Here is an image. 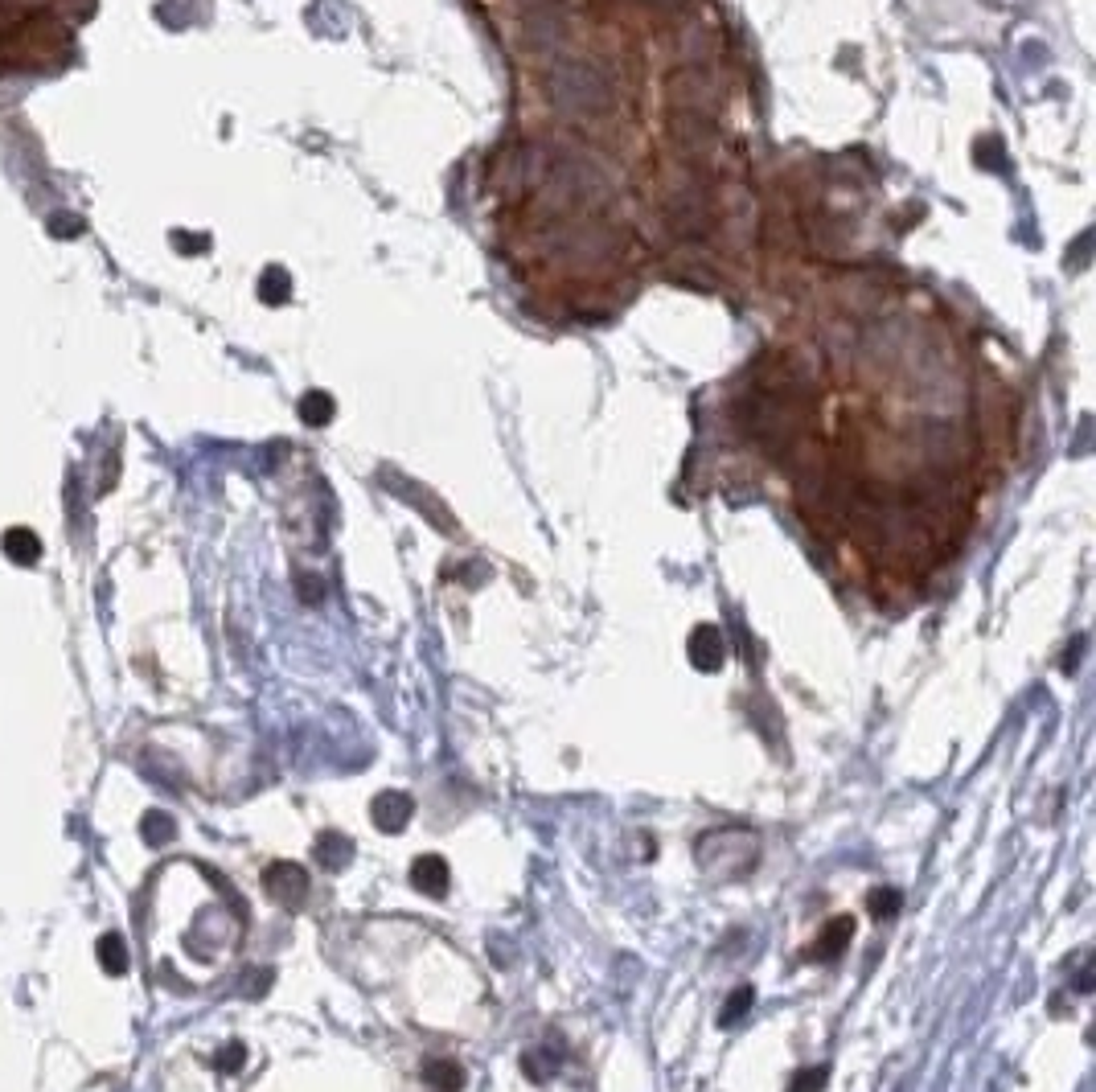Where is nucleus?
Segmentation results:
<instances>
[{
    "label": "nucleus",
    "mask_w": 1096,
    "mask_h": 1092,
    "mask_svg": "<svg viewBox=\"0 0 1096 1092\" xmlns=\"http://www.w3.org/2000/svg\"><path fill=\"white\" fill-rule=\"evenodd\" d=\"M851 936H854V920H851V916L829 920V925L822 928V936H817V945L809 949V957H817V961L838 957V952H842L846 945H851Z\"/></svg>",
    "instance_id": "0eeeda50"
},
{
    "label": "nucleus",
    "mask_w": 1096,
    "mask_h": 1092,
    "mask_svg": "<svg viewBox=\"0 0 1096 1092\" xmlns=\"http://www.w3.org/2000/svg\"><path fill=\"white\" fill-rule=\"evenodd\" d=\"M415 813V801L407 793H378L374 805H370V818H374V825L382 829V834H398Z\"/></svg>",
    "instance_id": "7ed1b4c3"
},
{
    "label": "nucleus",
    "mask_w": 1096,
    "mask_h": 1092,
    "mask_svg": "<svg viewBox=\"0 0 1096 1092\" xmlns=\"http://www.w3.org/2000/svg\"><path fill=\"white\" fill-rule=\"evenodd\" d=\"M670 136L682 148H690V152H702V148H711L715 144V128H711V119L706 115H699V112H674V128H670Z\"/></svg>",
    "instance_id": "20e7f679"
},
{
    "label": "nucleus",
    "mask_w": 1096,
    "mask_h": 1092,
    "mask_svg": "<svg viewBox=\"0 0 1096 1092\" xmlns=\"http://www.w3.org/2000/svg\"><path fill=\"white\" fill-rule=\"evenodd\" d=\"M559 1068H563V1059L554 1055L550 1048H538V1052H526V1055H522V1072H526L530 1080H550V1076L559 1072Z\"/></svg>",
    "instance_id": "f8f14e48"
},
{
    "label": "nucleus",
    "mask_w": 1096,
    "mask_h": 1092,
    "mask_svg": "<svg viewBox=\"0 0 1096 1092\" xmlns=\"http://www.w3.org/2000/svg\"><path fill=\"white\" fill-rule=\"evenodd\" d=\"M904 907V896L895 887H879L875 896H867V912L875 916V920H891L895 912Z\"/></svg>",
    "instance_id": "4468645a"
},
{
    "label": "nucleus",
    "mask_w": 1096,
    "mask_h": 1092,
    "mask_svg": "<svg viewBox=\"0 0 1096 1092\" xmlns=\"http://www.w3.org/2000/svg\"><path fill=\"white\" fill-rule=\"evenodd\" d=\"M353 858V842L345 834H320L317 842V863H325L329 871H342Z\"/></svg>",
    "instance_id": "9d476101"
},
{
    "label": "nucleus",
    "mask_w": 1096,
    "mask_h": 1092,
    "mask_svg": "<svg viewBox=\"0 0 1096 1092\" xmlns=\"http://www.w3.org/2000/svg\"><path fill=\"white\" fill-rule=\"evenodd\" d=\"M752 1003H755V990L752 986H739V990H731V998L723 1003V1010H719V1027H731V1023H739L744 1014L752 1010Z\"/></svg>",
    "instance_id": "ddd939ff"
},
{
    "label": "nucleus",
    "mask_w": 1096,
    "mask_h": 1092,
    "mask_svg": "<svg viewBox=\"0 0 1096 1092\" xmlns=\"http://www.w3.org/2000/svg\"><path fill=\"white\" fill-rule=\"evenodd\" d=\"M268 887L280 896L288 907H300V900L308 896V875L296 863H280L268 871Z\"/></svg>",
    "instance_id": "423d86ee"
},
{
    "label": "nucleus",
    "mask_w": 1096,
    "mask_h": 1092,
    "mask_svg": "<svg viewBox=\"0 0 1096 1092\" xmlns=\"http://www.w3.org/2000/svg\"><path fill=\"white\" fill-rule=\"evenodd\" d=\"M826 1076H829L826 1068H805V1072H801L797 1080L789 1084V1092H817V1088L826 1084Z\"/></svg>",
    "instance_id": "2eb2a0df"
},
{
    "label": "nucleus",
    "mask_w": 1096,
    "mask_h": 1092,
    "mask_svg": "<svg viewBox=\"0 0 1096 1092\" xmlns=\"http://www.w3.org/2000/svg\"><path fill=\"white\" fill-rule=\"evenodd\" d=\"M423 1080L440 1092H460L465 1088V1068L456 1059H427L423 1064Z\"/></svg>",
    "instance_id": "1a4fd4ad"
},
{
    "label": "nucleus",
    "mask_w": 1096,
    "mask_h": 1092,
    "mask_svg": "<svg viewBox=\"0 0 1096 1092\" xmlns=\"http://www.w3.org/2000/svg\"><path fill=\"white\" fill-rule=\"evenodd\" d=\"M530 41L538 45V50H547V45H554V41H563V17L554 9H538V17L530 21Z\"/></svg>",
    "instance_id": "9b49d317"
},
{
    "label": "nucleus",
    "mask_w": 1096,
    "mask_h": 1092,
    "mask_svg": "<svg viewBox=\"0 0 1096 1092\" xmlns=\"http://www.w3.org/2000/svg\"><path fill=\"white\" fill-rule=\"evenodd\" d=\"M666 90H670L677 112H699L702 115V107H711V83H706V74L699 66L674 70L666 79Z\"/></svg>",
    "instance_id": "f03ea898"
},
{
    "label": "nucleus",
    "mask_w": 1096,
    "mask_h": 1092,
    "mask_svg": "<svg viewBox=\"0 0 1096 1092\" xmlns=\"http://www.w3.org/2000/svg\"><path fill=\"white\" fill-rule=\"evenodd\" d=\"M686 649H690V661H694V666H699L702 673H715V670L723 666V653H727V649H723V633H719L715 624H699V628H694Z\"/></svg>",
    "instance_id": "39448f33"
},
{
    "label": "nucleus",
    "mask_w": 1096,
    "mask_h": 1092,
    "mask_svg": "<svg viewBox=\"0 0 1096 1092\" xmlns=\"http://www.w3.org/2000/svg\"><path fill=\"white\" fill-rule=\"evenodd\" d=\"M411 883H415V891H423V896H444V887H447V863H444L440 854L415 858Z\"/></svg>",
    "instance_id": "6e6552de"
},
{
    "label": "nucleus",
    "mask_w": 1096,
    "mask_h": 1092,
    "mask_svg": "<svg viewBox=\"0 0 1096 1092\" xmlns=\"http://www.w3.org/2000/svg\"><path fill=\"white\" fill-rule=\"evenodd\" d=\"M547 90L571 115H604L612 107V87L588 63H554L547 74Z\"/></svg>",
    "instance_id": "f257e3e1"
}]
</instances>
